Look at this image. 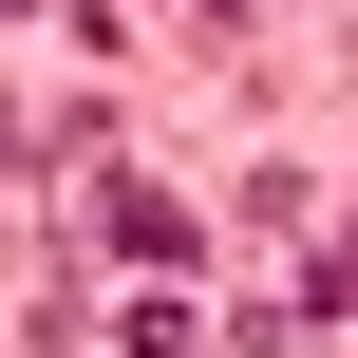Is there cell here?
Here are the masks:
<instances>
[{
	"mask_svg": "<svg viewBox=\"0 0 358 358\" xmlns=\"http://www.w3.org/2000/svg\"><path fill=\"white\" fill-rule=\"evenodd\" d=\"M76 227H94L113 264H189V208H170L151 170H113V151H76Z\"/></svg>",
	"mask_w": 358,
	"mask_h": 358,
	"instance_id": "1",
	"label": "cell"
},
{
	"mask_svg": "<svg viewBox=\"0 0 358 358\" xmlns=\"http://www.w3.org/2000/svg\"><path fill=\"white\" fill-rule=\"evenodd\" d=\"M302 321H358V227L321 245V302H302Z\"/></svg>",
	"mask_w": 358,
	"mask_h": 358,
	"instance_id": "2",
	"label": "cell"
}]
</instances>
